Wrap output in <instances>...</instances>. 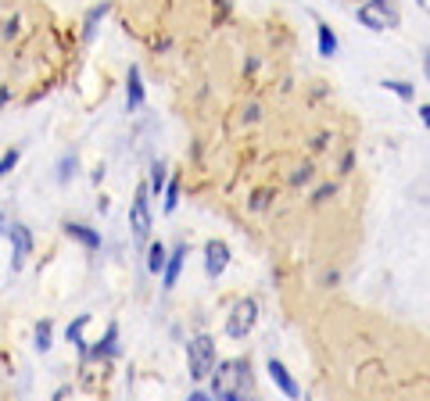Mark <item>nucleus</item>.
Wrapping results in <instances>:
<instances>
[{
    "mask_svg": "<svg viewBox=\"0 0 430 401\" xmlns=\"http://www.w3.org/2000/svg\"><path fill=\"white\" fill-rule=\"evenodd\" d=\"M212 398L215 401H258L255 394V380H251V366L244 358H230L219 362L212 373Z\"/></svg>",
    "mask_w": 430,
    "mask_h": 401,
    "instance_id": "1",
    "label": "nucleus"
},
{
    "mask_svg": "<svg viewBox=\"0 0 430 401\" xmlns=\"http://www.w3.org/2000/svg\"><path fill=\"white\" fill-rule=\"evenodd\" d=\"M355 18H359L366 29H373V33L398 29V11H395L391 0H366V4L355 11Z\"/></svg>",
    "mask_w": 430,
    "mask_h": 401,
    "instance_id": "2",
    "label": "nucleus"
},
{
    "mask_svg": "<svg viewBox=\"0 0 430 401\" xmlns=\"http://www.w3.org/2000/svg\"><path fill=\"white\" fill-rule=\"evenodd\" d=\"M187 362H190V376L194 380H205V376H212V369H215V341L212 337H194V341L187 344Z\"/></svg>",
    "mask_w": 430,
    "mask_h": 401,
    "instance_id": "3",
    "label": "nucleus"
},
{
    "mask_svg": "<svg viewBox=\"0 0 430 401\" xmlns=\"http://www.w3.org/2000/svg\"><path fill=\"white\" fill-rule=\"evenodd\" d=\"M255 319H258V305H255V298L237 301V308H233V315H230V323H226V333L233 337V341H241V337L251 333Z\"/></svg>",
    "mask_w": 430,
    "mask_h": 401,
    "instance_id": "4",
    "label": "nucleus"
},
{
    "mask_svg": "<svg viewBox=\"0 0 430 401\" xmlns=\"http://www.w3.org/2000/svg\"><path fill=\"white\" fill-rule=\"evenodd\" d=\"M147 194L150 190H140L133 197V208H129V226H133V237L144 244L147 233H150V208H147Z\"/></svg>",
    "mask_w": 430,
    "mask_h": 401,
    "instance_id": "5",
    "label": "nucleus"
},
{
    "mask_svg": "<svg viewBox=\"0 0 430 401\" xmlns=\"http://www.w3.org/2000/svg\"><path fill=\"white\" fill-rule=\"evenodd\" d=\"M226 265H230V247L223 240H208L205 244V269H208V276H223Z\"/></svg>",
    "mask_w": 430,
    "mask_h": 401,
    "instance_id": "6",
    "label": "nucleus"
},
{
    "mask_svg": "<svg viewBox=\"0 0 430 401\" xmlns=\"http://www.w3.org/2000/svg\"><path fill=\"white\" fill-rule=\"evenodd\" d=\"M11 251H15L11 265H15V269H22V265H26V258H29V251H33V237H29V229L22 226V222H15V226H11Z\"/></svg>",
    "mask_w": 430,
    "mask_h": 401,
    "instance_id": "7",
    "label": "nucleus"
},
{
    "mask_svg": "<svg viewBox=\"0 0 430 401\" xmlns=\"http://www.w3.org/2000/svg\"><path fill=\"white\" fill-rule=\"evenodd\" d=\"M269 376H273V384H276L280 391H284L287 398H301V387H298L294 380H291V373L284 369V362H276V358H269Z\"/></svg>",
    "mask_w": 430,
    "mask_h": 401,
    "instance_id": "8",
    "label": "nucleus"
},
{
    "mask_svg": "<svg viewBox=\"0 0 430 401\" xmlns=\"http://www.w3.org/2000/svg\"><path fill=\"white\" fill-rule=\"evenodd\" d=\"M140 104H144V79H140V69L133 65L129 69V79H126V108L137 112Z\"/></svg>",
    "mask_w": 430,
    "mask_h": 401,
    "instance_id": "9",
    "label": "nucleus"
},
{
    "mask_svg": "<svg viewBox=\"0 0 430 401\" xmlns=\"http://www.w3.org/2000/svg\"><path fill=\"white\" fill-rule=\"evenodd\" d=\"M64 233H69V237H76L83 247H101V233H94V229L90 226H83V222H69V226H64Z\"/></svg>",
    "mask_w": 430,
    "mask_h": 401,
    "instance_id": "10",
    "label": "nucleus"
},
{
    "mask_svg": "<svg viewBox=\"0 0 430 401\" xmlns=\"http://www.w3.org/2000/svg\"><path fill=\"white\" fill-rule=\"evenodd\" d=\"M183 258H187V247H176L169 255V262H165V290H172L176 287V280H180V269H183Z\"/></svg>",
    "mask_w": 430,
    "mask_h": 401,
    "instance_id": "11",
    "label": "nucleus"
},
{
    "mask_svg": "<svg viewBox=\"0 0 430 401\" xmlns=\"http://www.w3.org/2000/svg\"><path fill=\"white\" fill-rule=\"evenodd\" d=\"M316 36H319V54H322V57H334V54H337V36H334V29H330L327 22H319V26H316Z\"/></svg>",
    "mask_w": 430,
    "mask_h": 401,
    "instance_id": "12",
    "label": "nucleus"
},
{
    "mask_svg": "<svg viewBox=\"0 0 430 401\" xmlns=\"http://www.w3.org/2000/svg\"><path fill=\"white\" fill-rule=\"evenodd\" d=\"M115 341H119V326H108L104 341L94 348V358H101V355H104V358H108V355H115V351H119V344H115Z\"/></svg>",
    "mask_w": 430,
    "mask_h": 401,
    "instance_id": "13",
    "label": "nucleus"
},
{
    "mask_svg": "<svg viewBox=\"0 0 430 401\" xmlns=\"http://www.w3.org/2000/svg\"><path fill=\"white\" fill-rule=\"evenodd\" d=\"M165 262H169L165 244H150V251H147V269H150V272H165Z\"/></svg>",
    "mask_w": 430,
    "mask_h": 401,
    "instance_id": "14",
    "label": "nucleus"
},
{
    "mask_svg": "<svg viewBox=\"0 0 430 401\" xmlns=\"http://www.w3.org/2000/svg\"><path fill=\"white\" fill-rule=\"evenodd\" d=\"M86 323H90V315H79V319L69 326V341H72V344H76L83 355H86V341H83V330H86Z\"/></svg>",
    "mask_w": 430,
    "mask_h": 401,
    "instance_id": "15",
    "label": "nucleus"
},
{
    "mask_svg": "<svg viewBox=\"0 0 430 401\" xmlns=\"http://www.w3.org/2000/svg\"><path fill=\"white\" fill-rule=\"evenodd\" d=\"M384 90H391V93L402 97V100H413V97H416V90L409 87V82H402V79H384Z\"/></svg>",
    "mask_w": 430,
    "mask_h": 401,
    "instance_id": "16",
    "label": "nucleus"
},
{
    "mask_svg": "<svg viewBox=\"0 0 430 401\" xmlns=\"http://www.w3.org/2000/svg\"><path fill=\"white\" fill-rule=\"evenodd\" d=\"M147 190H150L155 197L165 190V165H155V168H150V186H147Z\"/></svg>",
    "mask_w": 430,
    "mask_h": 401,
    "instance_id": "17",
    "label": "nucleus"
},
{
    "mask_svg": "<svg viewBox=\"0 0 430 401\" xmlns=\"http://www.w3.org/2000/svg\"><path fill=\"white\" fill-rule=\"evenodd\" d=\"M72 176H76V154H64L61 165H58V179H61V183H69Z\"/></svg>",
    "mask_w": 430,
    "mask_h": 401,
    "instance_id": "18",
    "label": "nucleus"
},
{
    "mask_svg": "<svg viewBox=\"0 0 430 401\" xmlns=\"http://www.w3.org/2000/svg\"><path fill=\"white\" fill-rule=\"evenodd\" d=\"M104 15H108V4H101V8H94V11H90V18H86V33H83L86 39H94V26L101 22Z\"/></svg>",
    "mask_w": 430,
    "mask_h": 401,
    "instance_id": "19",
    "label": "nucleus"
},
{
    "mask_svg": "<svg viewBox=\"0 0 430 401\" xmlns=\"http://www.w3.org/2000/svg\"><path fill=\"white\" fill-rule=\"evenodd\" d=\"M36 348H40V351L51 348V323H40V326H36Z\"/></svg>",
    "mask_w": 430,
    "mask_h": 401,
    "instance_id": "20",
    "label": "nucleus"
},
{
    "mask_svg": "<svg viewBox=\"0 0 430 401\" xmlns=\"http://www.w3.org/2000/svg\"><path fill=\"white\" fill-rule=\"evenodd\" d=\"M176 204H180V186L169 183L165 186V212H176Z\"/></svg>",
    "mask_w": 430,
    "mask_h": 401,
    "instance_id": "21",
    "label": "nucleus"
},
{
    "mask_svg": "<svg viewBox=\"0 0 430 401\" xmlns=\"http://www.w3.org/2000/svg\"><path fill=\"white\" fill-rule=\"evenodd\" d=\"M18 165V151H8L4 158H0V179H4L8 172H11V168Z\"/></svg>",
    "mask_w": 430,
    "mask_h": 401,
    "instance_id": "22",
    "label": "nucleus"
},
{
    "mask_svg": "<svg viewBox=\"0 0 430 401\" xmlns=\"http://www.w3.org/2000/svg\"><path fill=\"white\" fill-rule=\"evenodd\" d=\"M309 172H312V168H309V165H305V168H301V172H294V183H305V179H309Z\"/></svg>",
    "mask_w": 430,
    "mask_h": 401,
    "instance_id": "23",
    "label": "nucleus"
},
{
    "mask_svg": "<svg viewBox=\"0 0 430 401\" xmlns=\"http://www.w3.org/2000/svg\"><path fill=\"white\" fill-rule=\"evenodd\" d=\"M420 115H423V125H430V104H423V108H420Z\"/></svg>",
    "mask_w": 430,
    "mask_h": 401,
    "instance_id": "24",
    "label": "nucleus"
},
{
    "mask_svg": "<svg viewBox=\"0 0 430 401\" xmlns=\"http://www.w3.org/2000/svg\"><path fill=\"white\" fill-rule=\"evenodd\" d=\"M187 401H215V398H208V394H190Z\"/></svg>",
    "mask_w": 430,
    "mask_h": 401,
    "instance_id": "25",
    "label": "nucleus"
},
{
    "mask_svg": "<svg viewBox=\"0 0 430 401\" xmlns=\"http://www.w3.org/2000/svg\"><path fill=\"white\" fill-rule=\"evenodd\" d=\"M423 72H427V79H430V51H427V57H423Z\"/></svg>",
    "mask_w": 430,
    "mask_h": 401,
    "instance_id": "26",
    "label": "nucleus"
},
{
    "mask_svg": "<svg viewBox=\"0 0 430 401\" xmlns=\"http://www.w3.org/2000/svg\"><path fill=\"white\" fill-rule=\"evenodd\" d=\"M0 233H4V215H0Z\"/></svg>",
    "mask_w": 430,
    "mask_h": 401,
    "instance_id": "27",
    "label": "nucleus"
},
{
    "mask_svg": "<svg viewBox=\"0 0 430 401\" xmlns=\"http://www.w3.org/2000/svg\"><path fill=\"white\" fill-rule=\"evenodd\" d=\"M416 4H427V0H416Z\"/></svg>",
    "mask_w": 430,
    "mask_h": 401,
    "instance_id": "28",
    "label": "nucleus"
}]
</instances>
